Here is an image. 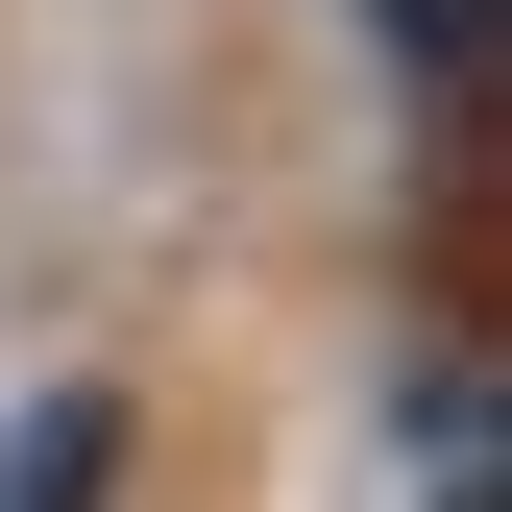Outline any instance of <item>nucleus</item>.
Here are the masks:
<instances>
[{
  "mask_svg": "<svg viewBox=\"0 0 512 512\" xmlns=\"http://www.w3.org/2000/svg\"><path fill=\"white\" fill-rule=\"evenodd\" d=\"M98 488H122V391H49L0 439V512H98Z\"/></svg>",
  "mask_w": 512,
  "mask_h": 512,
  "instance_id": "f257e3e1",
  "label": "nucleus"
}]
</instances>
